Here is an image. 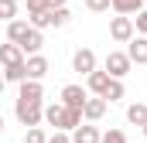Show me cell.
I'll return each instance as SVG.
<instances>
[{"mask_svg":"<svg viewBox=\"0 0 147 143\" xmlns=\"http://www.w3.org/2000/svg\"><path fill=\"white\" fill-rule=\"evenodd\" d=\"M45 123H51L55 133H72L75 126H82V112H72L62 102H51V106H45Z\"/></svg>","mask_w":147,"mask_h":143,"instance_id":"obj_1","label":"cell"},{"mask_svg":"<svg viewBox=\"0 0 147 143\" xmlns=\"http://www.w3.org/2000/svg\"><path fill=\"white\" fill-rule=\"evenodd\" d=\"M14 116H17V123H21L24 130H34V126H41V119H45V106L21 102V99H17V106H14Z\"/></svg>","mask_w":147,"mask_h":143,"instance_id":"obj_2","label":"cell"},{"mask_svg":"<svg viewBox=\"0 0 147 143\" xmlns=\"http://www.w3.org/2000/svg\"><path fill=\"white\" fill-rule=\"evenodd\" d=\"M130 68H134V61L127 58V51H110L103 61V72L110 78H120V82H123V75H130Z\"/></svg>","mask_w":147,"mask_h":143,"instance_id":"obj_3","label":"cell"},{"mask_svg":"<svg viewBox=\"0 0 147 143\" xmlns=\"http://www.w3.org/2000/svg\"><path fill=\"white\" fill-rule=\"evenodd\" d=\"M134 34H137V31H134V17H120V14H116L110 21V37L116 44H130Z\"/></svg>","mask_w":147,"mask_h":143,"instance_id":"obj_4","label":"cell"},{"mask_svg":"<svg viewBox=\"0 0 147 143\" xmlns=\"http://www.w3.org/2000/svg\"><path fill=\"white\" fill-rule=\"evenodd\" d=\"M86 99H89V92H86L82 85H65V89H62V106L72 109V112H82Z\"/></svg>","mask_w":147,"mask_h":143,"instance_id":"obj_5","label":"cell"},{"mask_svg":"<svg viewBox=\"0 0 147 143\" xmlns=\"http://www.w3.org/2000/svg\"><path fill=\"white\" fill-rule=\"evenodd\" d=\"M17 99H21V102L45 106V85H41V82H31V78H24V82H21V92H17Z\"/></svg>","mask_w":147,"mask_h":143,"instance_id":"obj_6","label":"cell"},{"mask_svg":"<svg viewBox=\"0 0 147 143\" xmlns=\"http://www.w3.org/2000/svg\"><path fill=\"white\" fill-rule=\"evenodd\" d=\"M72 68L79 72V75H92V72H96V51H92V48H79L72 55Z\"/></svg>","mask_w":147,"mask_h":143,"instance_id":"obj_7","label":"cell"},{"mask_svg":"<svg viewBox=\"0 0 147 143\" xmlns=\"http://www.w3.org/2000/svg\"><path fill=\"white\" fill-rule=\"evenodd\" d=\"M48 68H51V65H48L45 55H31V58H24V75H28L31 82H41V78L48 75Z\"/></svg>","mask_w":147,"mask_h":143,"instance_id":"obj_8","label":"cell"},{"mask_svg":"<svg viewBox=\"0 0 147 143\" xmlns=\"http://www.w3.org/2000/svg\"><path fill=\"white\" fill-rule=\"evenodd\" d=\"M106 106H110L106 99L89 96V99H86V106H82V119H86V123H99V119L106 116Z\"/></svg>","mask_w":147,"mask_h":143,"instance_id":"obj_9","label":"cell"},{"mask_svg":"<svg viewBox=\"0 0 147 143\" xmlns=\"http://www.w3.org/2000/svg\"><path fill=\"white\" fill-rule=\"evenodd\" d=\"M17 48L24 51V58H31V55H41V48H45V34H41V31H34V27H31V31L24 34V41H21Z\"/></svg>","mask_w":147,"mask_h":143,"instance_id":"obj_10","label":"cell"},{"mask_svg":"<svg viewBox=\"0 0 147 143\" xmlns=\"http://www.w3.org/2000/svg\"><path fill=\"white\" fill-rule=\"evenodd\" d=\"M106 85H110V75H106V72H92V75H86V92H89V96H99V99H103V96H106Z\"/></svg>","mask_w":147,"mask_h":143,"instance_id":"obj_11","label":"cell"},{"mask_svg":"<svg viewBox=\"0 0 147 143\" xmlns=\"http://www.w3.org/2000/svg\"><path fill=\"white\" fill-rule=\"evenodd\" d=\"M127 58H130L134 65H147V37L134 34V41L127 44Z\"/></svg>","mask_w":147,"mask_h":143,"instance_id":"obj_12","label":"cell"},{"mask_svg":"<svg viewBox=\"0 0 147 143\" xmlns=\"http://www.w3.org/2000/svg\"><path fill=\"white\" fill-rule=\"evenodd\" d=\"M69 136H72V143H99V140H103V133H99L92 123H82V126H75Z\"/></svg>","mask_w":147,"mask_h":143,"instance_id":"obj_13","label":"cell"},{"mask_svg":"<svg viewBox=\"0 0 147 143\" xmlns=\"http://www.w3.org/2000/svg\"><path fill=\"white\" fill-rule=\"evenodd\" d=\"M0 65L3 68H14V65H24V51L17 48V44H0Z\"/></svg>","mask_w":147,"mask_h":143,"instance_id":"obj_14","label":"cell"},{"mask_svg":"<svg viewBox=\"0 0 147 143\" xmlns=\"http://www.w3.org/2000/svg\"><path fill=\"white\" fill-rule=\"evenodd\" d=\"M110 7L116 10V14H120V17H137V14L144 10L147 3H144V0H113Z\"/></svg>","mask_w":147,"mask_h":143,"instance_id":"obj_15","label":"cell"},{"mask_svg":"<svg viewBox=\"0 0 147 143\" xmlns=\"http://www.w3.org/2000/svg\"><path fill=\"white\" fill-rule=\"evenodd\" d=\"M28 31H31V24L17 17V21H10V24H7V41H10V44H21V41H24V34H28Z\"/></svg>","mask_w":147,"mask_h":143,"instance_id":"obj_16","label":"cell"},{"mask_svg":"<svg viewBox=\"0 0 147 143\" xmlns=\"http://www.w3.org/2000/svg\"><path fill=\"white\" fill-rule=\"evenodd\" d=\"M127 119H130L134 126H140V130H144V126H147V106H144V102L127 106Z\"/></svg>","mask_w":147,"mask_h":143,"instance_id":"obj_17","label":"cell"},{"mask_svg":"<svg viewBox=\"0 0 147 143\" xmlns=\"http://www.w3.org/2000/svg\"><path fill=\"white\" fill-rule=\"evenodd\" d=\"M28 24H31L34 31H45V27H51V10H38V14H28Z\"/></svg>","mask_w":147,"mask_h":143,"instance_id":"obj_18","label":"cell"},{"mask_svg":"<svg viewBox=\"0 0 147 143\" xmlns=\"http://www.w3.org/2000/svg\"><path fill=\"white\" fill-rule=\"evenodd\" d=\"M123 96H127L123 82H120V78H110V85H106V96H103V99H106V102H120Z\"/></svg>","mask_w":147,"mask_h":143,"instance_id":"obj_19","label":"cell"},{"mask_svg":"<svg viewBox=\"0 0 147 143\" xmlns=\"http://www.w3.org/2000/svg\"><path fill=\"white\" fill-rule=\"evenodd\" d=\"M0 21H17V0H0Z\"/></svg>","mask_w":147,"mask_h":143,"instance_id":"obj_20","label":"cell"},{"mask_svg":"<svg viewBox=\"0 0 147 143\" xmlns=\"http://www.w3.org/2000/svg\"><path fill=\"white\" fill-rule=\"evenodd\" d=\"M24 78H28V75H24V65H14V68H3V82H17V85H21Z\"/></svg>","mask_w":147,"mask_h":143,"instance_id":"obj_21","label":"cell"},{"mask_svg":"<svg viewBox=\"0 0 147 143\" xmlns=\"http://www.w3.org/2000/svg\"><path fill=\"white\" fill-rule=\"evenodd\" d=\"M72 21V14H69V7H62V10H51V27H65Z\"/></svg>","mask_w":147,"mask_h":143,"instance_id":"obj_22","label":"cell"},{"mask_svg":"<svg viewBox=\"0 0 147 143\" xmlns=\"http://www.w3.org/2000/svg\"><path fill=\"white\" fill-rule=\"evenodd\" d=\"M24 143H48V136L41 126H34V130H24Z\"/></svg>","mask_w":147,"mask_h":143,"instance_id":"obj_23","label":"cell"},{"mask_svg":"<svg viewBox=\"0 0 147 143\" xmlns=\"http://www.w3.org/2000/svg\"><path fill=\"white\" fill-rule=\"evenodd\" d=\"M134 31H137L140 37H147V7L137 14V17H134Z\"/></svg>","mask_w":147,"mask_h":143,"instance_id":"obj_24","label":"cell"},{"mask_svg":"<svg viewBox=\"0 0 147 143\" xmlns=\"http://www.w3.org/2000/svg\"><path fill=\"white\" fill-rule=\"evenodd\" d=\"M99 143H127V133L123 130H110V133H103Z\"/></svg>","mask_w":147,"mask_h":143,"instance_id":"obj_25","label":"cell"},{"mask_svg":"<svg viewBox=\"0 0 147 143\" xmlns=\"http://www.w3.org/2000/svg\"><path fill=\"white\" fill-rule=\"evenodd\" d=\"M110 3H113V0H86V7L96 10V14H99V10H110Z\"/></svg>","mask_w":147,"mask_h":143,"instance_id":"obj_26","label":"cell"},{"mask_svg":"<svg viewBox=\"0 0 147 143\" xmlns=\"http://www.w3.org/2000/svg\"><path fill=\"white\" fill-rule=\"evenodd\" d=\"M41 7H45V10H62L65 0H41Z\"/></svg>","mask_w":147,"mask_h":143,"instance_id":"obj_27","label":"cell"},{"mask_svg":"<svg viewBox=\"0 0 147 143\" xmlns=\"http://www.w3.org/2000/svg\"><path fill=\"white\" fill-rule=\"evenodd\" d=\"M48 143H72L69 133H55V136H48Z\"/></svg>","mask_w":147,"mask_h":143,"instance_id":"obj_28","label":"cell"},{"mask_svg":"<svg viewBox=\"0 0 147 143\" xmlns=\"http://www.w3.org/2000/svg\"><path fill=\"white\" fill-rule=\"evenodd\" d=\"M3 89H7V82H3V75H0V92H3Z\"/></svg>","mask_w":147,"mask_h":143,"instance_id":"obj_29","label":"cell"},{"mask_svg":"<svg viewBox=\"0 0 147 143\" xmlns=\"http://www.w3.org/2000/svg\"><path fill=\"white\" fill-rule=\"evenodd\" d=\"M0 133H3V116H0Z\"/></svg>","mask_w":147,"mask_h":143,"instance_id":"obj_30","label":"cell"},{"mask_svg":"<svg viewBox=\"0 0 147 143\" xmlns=\"http://www.w3.org/2000/svg\"><path fill=\"white\" fill-rule=\"evenodd\" d=\"M144 136H147V126H144Z\"/></svg>","mask_w":147,"mask_h":143,"instance_id":"obj_31","label":"cell"},{"mask_svg":"<svg viewBox=\"0 0 147 143\" xmlns=\"http://www.w3.org/2000/svg\"><path fill=\"white\" fill-rule=\"evenodd\" d=\"M144 3H147V0H144Z\"/></svg>","mask_w":147,"mask_h":143,"instance_id":"obj_32","label":"cell"}]
</instances>
